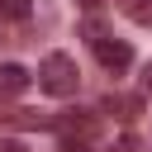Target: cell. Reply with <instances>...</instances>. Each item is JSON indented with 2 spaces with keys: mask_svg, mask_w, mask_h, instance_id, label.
<instances>
[{
  "mask_svg": "<svg viewBox=\"0 0 152 152\" xmlns=\"http://www.w3.org/2000/svg\"><path fill=\"white\" fill-rule=\"evenodd\" d=\"M86 38H90V52H95V62L104 66V71H128L133 66V48L124 43V38H109L104 33V24L100 19H86Z\"/></svg>",
  "mask_w": 152,
  "mask_h": 152,
  "instance_id": "obj_1",
  "label": "cell"
},
{
  "mask_svg": "<svg viewBox=\"0 0 152 152\" xmlns=\"http://www.w3.org/2000/svg\"><path fill=\"white\" fill-rule=\"evenodd\" d=\"M38 86H43L48 95L66 100V95H76L81 71H76V62H71L66 52H48V57H43V66H38Z\"/></svg>",
  "mask_w": 152,
  "mask_h": 152,
  "instance_id": "obj_2",
  "label": "cell"
},
{
  "mask_svg": "<svg viewBox=\"0 0 152 152\" xmlns=\"http://www.w3.org/2000/svg\"><path fill=\"white\" fill-rule=\"evenodd\" d=\"M52 128H57L62 138L81 142V138H95V128H100V114H95V109H66V114H57V119H52Z\"/></svg>",
  "mask_w": 152,
  "mask_h": 152,
  "instance_id": "obj_3",
  "label": "cell"
},
{
  "mask_svg": "<svg viewBox=\"0 0 152 152\" xmlns=\"http://www.w3.org/2000/svg\"><path fill=\"white\" fill-rule=\"evenodd\" d=\"M104 114H114L119 124H133L138 114H142V100L138 95H104V104H100Z\"/></svg>",
  "mask_w": 152,
  "mask_h": 152,
  "instance_id": "obj_4",
  "label": "cell"
},
{
  "mask_svg": "<svg viewBox=\"0 0 152 152\" xmlns=\"http://www.w3.org/2000/svg\"><path fill=\"white\" fill-rule=\"evenodd\" d=\"M0 124H10V128H52V114H33V109H0Z\"/></svg>",
  "mask_w": 152,
  "mask_h": 152,
  "instance_id": "obj_5",
  "label": "cell"
},
{
  "mask_svg": "<svg viewBox=\"0 0 152 152\" xmlns=\"http://www.w3.org/2000/svg\"><path fill=\"white\" fill-rule=\"evenodd\" d=\"M28 81H33V76H28L19 62H5V66H0V95H24Z\"/></svg>",
  "mask_w": 152,
  "mask_h": 152,
  "instance_id": "obj_6",
  "label": "cell"
},
{
  "mask_svg": "<svg viewBox=\"0 0 152 152\" xmlns=\"http://www.w3.org/2000/svg\"><path fill=\"white\" fill-rule=\"evenodd\" d=\"M119 10H124L133 24H152V0H119Z\"/></svg>",
  "mask_w": 152,
  "mask_h": 152,
  "instance_id": "obj_7",
  "label": "cell"
},
{
  "mask_svg": "<svg viewBox=\"0 0 152 152\" xmlns=\"http://www.w3.org/2000/svg\"><path fill=\"white\" fill-rule=\"evenodd\" d=\"M33 10H28V0H0V19H14V24H24Z\"/></svg>",
  "mask_w": 152,
  "mask_h": 152,
  "instance_id": "obj_8",
  "label": "cell"
},
{
  "mask_svg": "<svg viewBox=\"0 0 152 152\" xmlns=\"http://www.w3.org/2000/svg\"><path fill=\"white\" fill-rule=\"evenodd\" d=\"M142 90H147V95H152V62H147V66H142Z\"/></svg>",
  "mask_w": 152,
  "mask_h": 152,
  "instance_id": "obj_9",
  "label": "cell"
},
{
  "mask_svg": "<svg viewBox=\"0 0 152 152\" xmlns=\"http://www.w3.org/2000/svg\"><path fill=\"white\" fill-rule=\"evenodd\" d=\"M0 152H28L24 142H0Z\"/></svg>",
  "mask_w": 152,
  "mask_h": 152,
  "instance_id": "obj_10",
  "label": "cell"
},
{
  "mask_svg": "<svg viewBox=\"0 0 152 152\" xmlns=\"http://www.w3.org/2000/svg\"><path fill=\"white\" fill-rule=\"evenodd\" d=\"M76 5H81V10H100L104 0H76Z\"/></svg>",
  "mask_w": 152,
  "mask_h": 152,
  "instance_id": "obj_11",
  "label": "cell"
}]
</instances>
